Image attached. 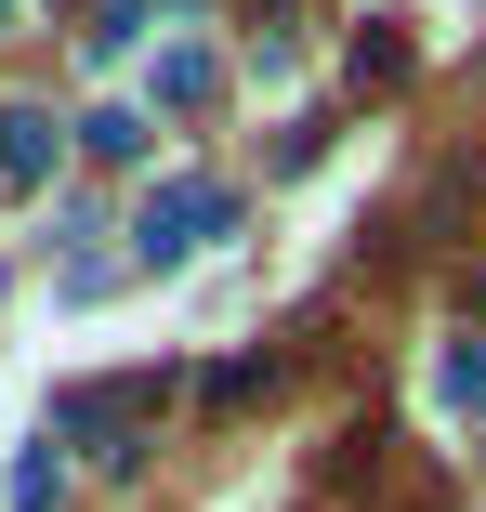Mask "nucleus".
Instances as JSON below:
<instances>
[{
    "label": "nucleus",
    "instance_id": "obj_1",
    "mask_svg": "<svg viewBox=\"0 0 486 512\" xmlns=\"http://www.w3.org/2000/svg\"><path fill=\"white\" fill-rule=\"evenodd\" d=\"M224 224H237V197H224V184H158V197H145V263H184V250H211Z\"/></svg>",
    "mask_w": 486,
    "mask_h": 512
},
{
    "label": "nucleus",
    "instance_id": "obj_2",
    "mask_svg": "<svg viewBox=\"0 0 486 512\" xmlns=\"http://www.w3.org/2000/svg\"><path fill=\"white\" fill-rule=\"evenodd\" d=\"M53 171V119L40 106H0V184H40Z\"/></svg>",
    "mask_w": 486,
    "mask_h": 512
},
{
    "label": "nucleus",
    "instance_id": "obj_3",
    "mask_svg": "<svg viewBox=\"0 0 486 512\" xmlns=\"http://www.w3.org/2000/svg\"><path fill=\"white\" fill-rule=\"evenodd\" d=\"M395 79H408V40L368 27V40H355V92H395Z\"/></svg>",
    "mask_w": 486,
    "mask_h": 512
},
{
    "label": "nucleus",
    "instance_id": "obj_4",
    "mask_svg": "<svg viewBox=\"0 0 486 512\" xmlns=\"http://www.w3.org/2000/svg\"><path fill=\"white\" fill-rule=\"evenodd\" d=\"M79 145H92V158H145V119H132V106H106V119H79Z\"/></svg>",
    "mask_w": 486,
    "mask_h": 512
},
{
    "label": "nucleus",
    "instance_id": "obj_5",
    "mask_svg": "<svg viewBox=\"0 0 486 512\" xmlns=\"http://www.w3.org/2000/svg\"><path fill=\"white\" fill-rule=\"evenodd\" d=\"M119 40H145V0H92V53H119Z\"/></svg>",
    "mask_w": 486,
    "mask_h": 512
}]
</instances>
